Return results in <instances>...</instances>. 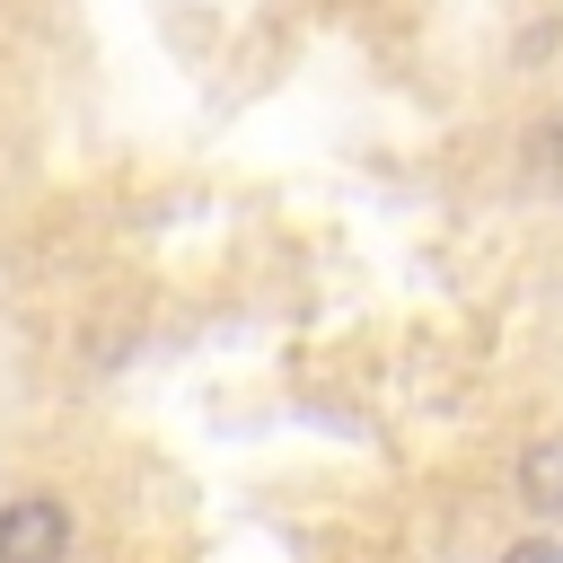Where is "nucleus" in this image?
<instances>
[{"mask_svg": "<svg viewBox=\"0 0 563 563\" xmlns=\"http://www.w3.org/2000/svg\"><path fill=\"white\" fill-rule=\"evenodd\" d=\"M519 501L528 510H563V431H537L528 449H519Z\"/></svg>", "mask_w": 563, "mask_h": 563, "instance_id": "obj_2", "label": "nucleus"}, {"mask_svg": "<svg viewBox=\"0 0 563 563\" xmlns=\"http://www.w3.org/2000/svg\"><path fill=\"white\" fill-rule=\"evenodd\" d=\"M519 167H528L537 185H563V123H554V114H537V123H528V150H519Z\"/></svg>", "mask_w": 563, "mask_h": 563, "instance_id": "obj_3", "label": "nucleus"}, {"mask_svg": "<svg viewBox=\"0 0 563 563\" xmlns=\"http://www.w3.org/2000/svg\"><path fill=\"white\" fill-rule=\"evenodd\" d=\"M501 563H563V545L554 537H519V545H501Z\"/></svg>", "mask_w": 563, "mask_h": 563, "instance_id": "obj_4", "label": "nucleus"}, {"mask_svg": "<svg viewBox=\"0 0 563 563\" xmlns=\"http://www.w3.org/2000/svg\"><path fill=\"white\" fill-rule=\"evenodd\" d=\"M0 563H70V501L62 493H9L0 501Z\"/></svg>", "mask_w": 563, "mask_h": 563, "instance_id": "obj_1", "label": "nucleus"}]
</instances>
